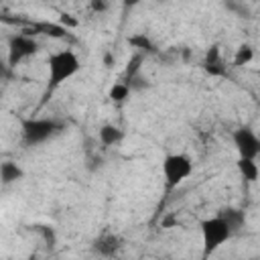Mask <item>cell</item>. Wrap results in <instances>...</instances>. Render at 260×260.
<instances>
[{"instance_id":"cell-1","label":"cell","mask_w":260,"mask_h":260,"mask_svg":"<svg viewBox=\"0 0 260 260\" xmlns=\"http://www.w3.org/2000/svg\"><path fill=\"white\" fill-rule=\"evenodd\" d=\"M79 69H81L79 57L69 49H63V51H57V53L49 55L47 57V71H49V75H47V93L57 89L63 81L71 79Z\"/></svg>"},{"instance_id":"cell-2","label":"cell","mask_w":260,"mask_h":260,"mask_svg":"<svg viewBox=\"0 0 260 260\" xmlns=\"http://www.w3.org/2000/svg\"><path fill=\"white\" fill-rule=\"evenodd\" d=\"M63 130V122L55 118H26L20 124L24 146H39Z\"/></svg>"},{"instance_id":"cell-3","label":"cell","mask_w":260,"mask_h":260,"mask_svg":"<svg viewBox=\"0 0 260 260\" xmlns=\"http://www.w3.org/2000/svg\"><path fill=\"white\" fill-rule=\"evenodd\" d=\"M199 228H201V238H203V258H209L215 250H219L232 238L228 223L219 215L201 219Z\"/></svg>"},{"instance_id":"cell-4","label":"cell","mask_w":260,"mask_h":260,"mask_svg":"<svg viewBox=\"0 0 260 260\" xmlns=\"http://www.w3.org/2000/svg\"><path fill=\"white\" fill-rule=\"evenodd\" d=\"M160 171H162L167 189H175L193 173V160L183 152H169L160 162Z\"/></svg>"},{"instance_id":"cell-5","label":"cell","mask_w":260,"mask_h":260,"mask_svg":"<svg viewBox=\"0 0 260 260\" xmlns=\"http://www.w3.org/2000/svg\"><path fill=\"white\" fill-rule=\"evenodd\" d=\"M39 51V43L32 39V35L20 32V35H12L8 39V65L16 67L20 61L37 55Z\"/></svg>"},{"instance_id":"cell-6","label":"cell","mask_w":260,"mask_h":260,"mask_svg":"<svg viewBox=\"0 0 260 260\" xmlns=\"http://www.w3.org/2000/svg\"><path fill=\"white\" fill-rule=\"evenodd\" d=\"M234 146L240 154V158H254L260 154V138L256 136V132L250 126H240L238 130H234L232 134Z\"/></svg>"},{"instance_id":"cell-7","label":"cell","mask_w":260,"mask_h":260,"mask_svg":"<svg viewBox=\"0 0 260 260\" xmlns=\"http://www.w3.org/2000/svg\"><path fill=\"white\" fill-rule=\"evenodd\" d=\"M201 65H203L205 73L211 75V77H221V75H225V65H223V61H221V55H219V47H217V45H213V47L207 49L205 59H203Z\"/></svg>"},{"instance_id":"cell-8","label":"cell","mask_w":260,"mask_h":260,"mask_svg":"<svg viewBox=\"0 0 260 260\" xmlns=\"http://www.w3.org/2000/svg\"><path fill=\"white\" fill-rule=\"evenodd\" d=\"M122 248V240L116 234H102L95 242H93V250L102 256H116Z\"/></svg>"},{"instance_id":"cell-9","label":"cell","mask_w":260,"mask_h":260,"mask_svg":"<svg viewBox=\"0 0 260 260\" xmlns=\"http://www.w3.org/2000/svg\"><path fill=\"white\" fill-rule=\"evenodd\" d=\"M217 215L228 223V228H230L232 236H234V234H238V232L246 225V215H244V211H242V209H236V207H223Z\"/></svg>"},{"instance_id":"cell-10","label":"cell","mask_w":260,"mask_h":260,"mask_svg":"<svg viewBox=\"0 0 260 260\" xmlns=\"http://www.w3.org/2000/svg\"><path fill=\"white\" fill-rule=\"evenodd\" d=\"M20 179H24V171L20 165H16L14 160L0 162V183L2 185H12V183H18Z\"/></svg>"},{"instance_id":"cell-11","label":"cell","mask_w":260,"mask_h":260,"mask_svg":"<svg viewBox=\"0 0 260 260\" xmlns=\"http://www.w3.org/2000/svg\"><path fill=\"white\" fill-rule=\"evenodd\" d=\"M98 138H100V142H102L104 146H116L118 142H122L124 132H122L118 126H114V124H104V126L98 130Z\"/></svg>"},{"instance_id":"cell-12","label":"cell","mask_w":260,"mask_h":260,"mask_svg":"<svg viewBox=\"0 0 260 260\" xmlns=\"http://www.w3.org/2000/svg\"><path fill=\"white\" fill-rule=\"evenodd\" d=\"M128 45H130L136 53H144V55L156 51L154 43L146 37V32H134V35H130V37H128Z\"/></svg>"},{"instance_id":"cell-13","label":"cell","mask_w":260,"mask_h":260,"mask_svg":"<svg viewBox=\"0 0 260 260\" xmlns=\"http://www.w3.org/2000/svg\"><path fill=\"white\" fill-rule=\"evenodd\" d=\"M236 167H238V171H240V175H242L244 181L254 183V181L258 179V173H260V171H258V165H256L254 158H238Z\"/></svg>"},{"instance_id":"cell-14","label":"cell","mask_w":260,"mask_h":260,"mask_svg":"<svg viewBox=\"0 0 260 260\" xmlns=\"http://www.w3.org/2000/svg\"><path fill=\"white\" fill-rule=\"evenodd\" d=\"M254 59V49L250 45H240L234 55V67H244Z\"/></svg>"},{"instance_id":"cell-15","label":"cell","mask_w":260,"mask_h":260,"mask_svg":"<svg viewBox=\"0 0 260 260\" xmlns=\"http://www.w3.org/2000/svg\"><path fill=\"white\" fill-rule=\"evenodd\" d=\"M110 100L112 102H124L128 95H130V87H128V83L126 81H120V83H114L112 87H110Z\"/></svg>"},{"instance_id":"cell-16","label":"cell","mask_w":260,"mask_h":260,"mask_svg":"<svg viewBox=\"0 0 260 260\" xmlns=\"http://www.w3.org/2000/svg\"><path fill=\"white\" fill-rule=\"evenodd\" d=\"M142 61H144V53H134L128 61V67H126V79L134 77L140 73V67H142Z\"/></svg>"},{"instance_id":"cell-17","label":"cell","mask_w":260,"mask_h":260,"mask_svg":"<svg viewBox=\"0 0 260 260\" xmlns=\"http://www.w3.org/2000/svg\"><path fill=\"white\" fill-rule=\"evenodd\" d=\"M108 0H89V8L93 12H106L108 10Z\"/></svg>"},{"instance_id":"cell-18","label":"cell","mask_w":260,"mask_h":260,"mask_svg":"<svg viewBox=\"0 0 260 260\" xmlns=\"http://www.w3.org/2000/svg\"><path fill=\"white\" fill-rule=\"evenodd\" d=\"M10 69H12L10 65H2L0 63V79H8L10 77Z\"/></svg>"},{"instance_id":"cell-19","label":"cell","mask_w":260,"mask_h":260,"mask_svg":"<svg viewBox=\"0 0 260 260\" xmlns=\"http://www.w3.org/2000/svg\"><path fill=\"white\" fill-rule=\"evenodd\" d=\"M61 24H67V26H75L77 20H73L69 14H61Z\"/></svg>"},{"instance_id":"cell-20","label":"cell","mask_w":260,"mask_h":260,"mask_svg":"<svg viewBox=\"0 0 260 260\" xmlns=\"http://www.w3.org/2000/svg\"><path fill=\"white\" fill-rule=\"evenodd\" d=\"M104 63H106L108 67L114 65V57H112V53H106V55H104Z\"/></svg>"},{"instance_id":"cell-21","label":"cell","mask_w":260,"mask_h":260,"mask_svg":"<svg viewBox=\"0 0 260 260\" xmlns=\"http://www.w3.org/2000/svg\"><path fill=\"white\" fill-rule=\"evenodd\" d=\"M140 2H142V0H122V4H124V6H130V8L136 6V4H140Z\"/></svg>"},{"instance_id":"cell-22","label":"cell","mask_w":260,"mask_h":260,"mask_svg":"<svg viewBox=\"0 0 260 260\" xmlns=\"http://www.w3.org/2000/svg\"><path fill=\"white\" fill-rule=\"evenodd\" d=\"M108 2H110V0H108Z\"/></svg>"}]
</instances>
